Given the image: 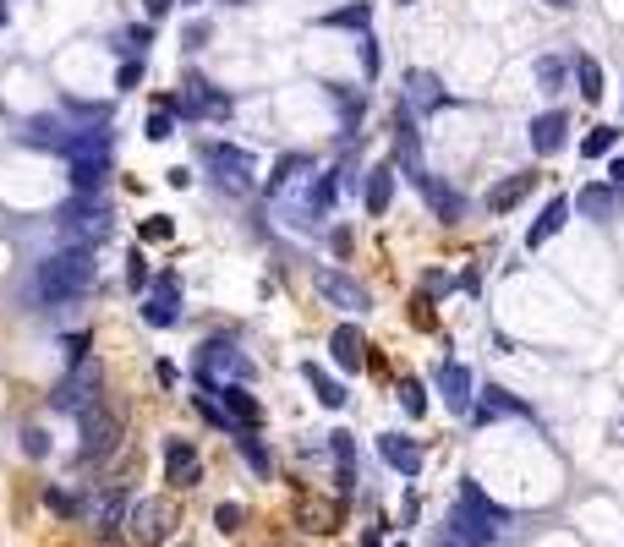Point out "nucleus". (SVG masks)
<instances>
[{
  "label": "nucleus",
  "instance_id": "nucleus-10",
  "mask_svg": "<svg viewBox=\"0 0 624 547\" xmlns=\"http://www.w3.org/2000/svg\"><path fill=\"white\" fill-rule=\"evenodd\" d=\"M176 307H181V279L176 274H159L154 290L143 296V318L154 323V329H170V323H176Z\"/></svg>",
  "mask_w": 624,
  "mask_h": 547
},
{
  "label": "nucleus",
  "instance_id": "nucleus-35",
  "mask_svg": "<svg viewBox=\"0 0 624 547\" xmlns=\"http://www.w3.org/2000/svg\"><path fill=\"white\" fill-rule=\"evenodd\" d=\"M400 405H406L411 416H427V394H422V383H416V378L400 383Z\"/></svg>",
  "mask_w": 624,
  "mask_h": 547
},
{
  "label": "nucleus",
  "instance_id": "nucleus-46",
  "mask_svg": "<svg viewBox=\"0 0 624 547\" xmlns=\"http://www.w3.org/2000/svg\"><path fill=\"white\" fill-rule=\"evenodd\" d=\"M614 438H619V444H624V422H619V427H614Z\"/></svg>",
  "mask_w": 624,
  "mask_h": 547
},
{
  "label": "nucleus",
  "instance_id": "nucleus-36",
  "mask_svg": "<svg viewBox=\"0 0 624 547\" xmlns=\"http://www.w3.org/2000/svg\"><path fill=\"white\" fill-rule=\"evenodd\" d=\"M165 137H176V121H170V110H154L148 115V143H165Z\"/></svg>",
  "mask_w": 624,
  "mask_h": 547
},
{
  "label": "nucleus",
  "instance_id": "nucleus-18",
  "mask_svg": "<svg viewBox=\"0 0 624 547\" xmlns=\"http://www.w3.org/2000/svg\"><path fill=\"white\" fill-rule=\"evenodd\" d=\"M198 383H203L208 394H219V400H225V416H230V422L241 427V433H247V427L258 422V400H252V394L241 389V383H225V389H214V383H208V378H198Z\"/></svg>",
  "mask_w": 624,
  "mask_h": 547
},
{
  "label": "nucleus",
  "instance_id": "nucleus-5",
  "mask_svg": "<svg viewBox=\"0 0 624 547\" xmlns=\"http://www.w3.org/2000/svg\"><path fill=\"white\" fill-rule=\"evenodd\" d=\"M126 526H132V542L159 547L176 537V504L170 498H132L126 504Z\"/></svg>",
  "mask_w": 624,
  "mask_h": 547
},
{
  "label": "nucleus",
  "instance_id": "nucleus-40",
  "mask_svg": "<svg viewBox=\"0 0 624 547\" xmlns=\"http://www.w3.org/2000/svg\"><path fill=\"white\" fill-rule=\"evenodd\" d=\"M22 449H28V455H33V460H39V455H44V449H50V438H44V433H39V427H28V433H22Z\"/></svg>",
  "mask_w": 624,
  "mask_h": 547
},
{
  "label": "nucleus",
  "instance_id": "nucleus-49",
  "mask_svg": "<svg viewBox=\"0 0 624 547\" xmlns=\"http://www.w3.org/2000/svg\"><path fill=\"white\" fill-rule=\"evenodd\" d=\"M400 6H411V0H400Z\"/></svg>",
  "mask_w": 624,
  "mask_h": 547
},
{
  "label": "nucleus",
  "instance_id": "nucleus-17",
  "mask_svg": "<svg viewBox=\"0 0 624 547\" xmlns=\"http://www.w3.org/2000/svg\"><path fill=\"white\" fill-rule=\"evenodd\" d=\"M564 132H570V115H564V110H542L537 121H531V148H537L542 159L559 154V148H564Z\"/></svg>",
  "mask_w": 624,
  "mask_h": 547
},
{
  "label": "nucleus",
  "instance_id": "nucleus-11",
  "mask_svg": "<svg viewBox=\"0 0 624 547\" xmlns=\"http://www.w3.org/2000/svg\"><path fill=\"white\" fill-rule=\"evenodd\" d=\"M318 290H323V301H334V307H345V312H367V307H373L367 285H356V279L340 274V269H323L318 274Z\"/></svg>",
  "mask_w": 624,
  "mask_h": 547
},
{
  "label": "nucleus",
  "instance_id": "nucleus-19",
  "mask_svg": "<svg viewBox=\"0 0 624 547\" xmlns=\"http://www.w3.org/2000/svg\"><path fill=\"white\" fill-rule=\"evenodd\" d=\"M493 416H526V405H520L515 394H504L499 383H488V389L477 394V405H471V422H477V427H488Z\"/></svg>",
  "mask_w": 624,
  "mask_h": 547
},
{
  "label": "nucleus",
  "instance_id": "nucleus-27",
  "mask_svg": "<svg viewBox=\"0 0 624 547\" xmlns=\"http://www.w3.org/2000/svg\"><path fill=\"white\" fill-rule=\"evenodd\" d=\"M619 203H624V192H614V186H586V192L575 197V208H581L586 219H597V225H603V219L614 214Z\"/></svg>",
  "mask_w": 624,
  "mask_h": 547
},
{
  "label": "nucleus",
  "instance_id": "nucleus-16",
  "mask_svg": "<svg viewBox=\"0 0 624 547\" xmlns=\"http://www.w3.org/2000/svg\"><path fill=\"white\" fill-rule=\"evenodd\" d=\"M378 455H384V465H395L400 476H422V444H411L406 433H384L378 438Z\"/></svg>",
  "mask_w": 624,
  "mask_h": 547
},
{
  "label": "nucleus",
  "instance_id": "nucleus-39",
  "mask_svg": "<svg viewBox=\"0 0 624 547\" xmlns=\"http://www.w3.org/2000/svg\"><path fill=\"white\" fill-rule=\"evenodd\" d=\"M214 520H219V531H241V504H219Z\"/></svg>",
  "mask_w": 624,
  "mask_h": 547
},
{
  "label": "nucleus",
  "instance_id": "nucleus-4",
  "mask_svg": "<svg viewBox=\"0 0 624 547\" xmlns=\"http://www.w3.org/2000/svg\"><path fill=\"white\" fill-rule=\"evenodd\" d=\"M110 203H99V197H72V203L61 208V236L72 241V247H94V241L110 236Z\"/></svg>",
  "mask_w": 624,
  "mask_h": 547
},
{
  "label": "nucleus",
  "instance_id": "nucleus-25",
  "mask_svg": "<svg viewBox=\"0 0 624 547\" xmlns=\"http://www.w3.org/2000/svg\"><path fill=\"white\" fill-rule=\"evenodd\" d=\"M296 520L307 531H334L340 526V504H329V498H296Z\"/></svg>",
  "mask_w": 624,
  "mask_h": 547
},
{
  "label": "nucleus",
  "instance_id": "nucleus-29",
  "mask_svg": "<svg viewBox=\"0 0 624 547\" xmlns=\"http://www.w3.org/2000/svg\"><path fill=\"white\" fill-rule=\"evenodd\" d=\"M302 372H307V383H312V394H318V400H323V405H329V411H340V405H345V389H340V383H334V378H329V372H323L318 362H307Z\"/></svg>",
  "mask_w": 624,
  "mask_h": 547
},
{
  "label": "nucleus",
  "instance_id": "nucleus-6",
  "mask_svg": "<svg viewBox=\"0 0 624 547\" xmlns=\"http://www.w3.org/2000/svg\"><path fill=\"white\" fill-rule=\"evenodd\" d=\"M99 389H104V372H99L94 362H77L61 383H55L50 405H55V411H77V416H83L88 405H94V394H99Z\"/></svg>",
  "mask_w": 624,
  "mask_h": 547
},
{
  "label": "nucleus",
  "instance_id": "nucleus-34",
  "mask_svg": "<svg viewBox=\"0 0 624 547\" xmlns=\"http://www.w3.org/2000/svg\"><path fill=\"white\" fill-rule=\"evenodd\" d=\"M236 444H241V455H247L252 471H258V476H269V449H263L258 438H252V427H247V433H236Z\"/></svg>",
  "mask_w": 624,
  "mask_h": 547
},
{
  "label": "nucleus",
  "instance_id": "nucleus-48",
  "mask_svg": "<svg viewBox=\"0 0 624 547\" xmlns=\"http://www.w3.org/2000/svg\"><path fill=\"white\" fill-rule=\"evenodd\" d=\"M0 22H6V6H0Z\"/></svg>",
  "mask_w": 624,
  "mask_h": 547
},
{
  "label": "nucleus",
  "instance_id": "nucleus-9",
  "mask_svg": "<svg viewBox=\"0 0 624 547\" xmlns=\"http://www.w3.org/2000/svg\"><path fill=\"white\" fill-rule=\"evenodd\" d=\"M438 394H444V405L455 416H471V405H477V378H471L466 362H444L438 367Z\"/></svg>",
  "mask_w": 624,
  "mask_h": 547
},
{
  "label": "nucleus",
  "instance_id": "nucleus-45",
  "mask_svg": "<svg viewBox=\"0 0 624 547\" xmlns=\"http://www.w3.org/2000/svg\"><path fill=\"white\" fill-rule=\"evenodd\" d=\"M99 547H126V542H115V537H104V542H99Z\"/></svg>",
  "mask_w": 624,
  "mask_h": 547
},
{
  "label": "nucleus",
  "instance_id": "nucleus-38",
  "mask_svg": "<svg viewBox=\"0 0 624 547\" xmlns=\"http://www.w3.org/2000/svg\"><path fill=\"white\" fill-rule=\"evenodd\" d=\"M44 504H50L55 515H77V509H83V504H77L72 493H61V487H50V493H44Z\"/></svg>",
  "mask_w": 624,
  "mask_h": 547
},
{
  "label": "nucleus",
  "instance_id": "nucleus-31",
  "mask_svg": "<svg viewBox=\"0 0 624 547\" xmlns=\"http://www.w3.org/2000/svg\"><path fill=\"white\" fill-rule=\"evenodd\" d=\"M537 83H542V93H559L564 83H570V66H564L559 55H542V61H537Z\"/></svg>",
  "mask_w": 624,
  "mask_h": 547
},
{
  "label": "nucleus",
  "instance_id": "nucleus-44",
  "mask_svg": "<svg viewBox=\"0 0 624 547\" xmlns=\"http://www.w3.org/2000/svg\"><path fill=\"white\" fill-rule=\"evenodd\" d=\"M362 547H384V542H378V537H373V531H367V537H362Z\"/></svg>",
  "mask_w": 624,
  "mask_h": 547
},
{
  "label": "nucleus",
  "instance_id": "nucleus-13",
  "mask_svg": "<svg viewBox=\"0 0 624 547\" xmlns=\"http://www.w3.org/2000/svg\"><path fill=\"white\" fill-rule=\"evenodd\" d=\"M564 225H570V197H548V203H542V214H537V225L526 230V247H531V252H542Z\"/></svg>",
  "mask_w": 624,
  "mask_h": 547
},
{
  "label": "nucleus",
  "instance_id": "nucleus-21",
  "mask_svg": "<svg viewBox=\"0 0 624 547\" xmlns=\"http://www.w3.org/2000/svg\"><path fill=\"white\" fill-rule=\"evenodd\" d=\"M531 186H537V176H531V170H515V176H504L488 192V208H493V214H510L515 203H526V197H531Z\"/></svg>",
  "mask_w": 624,
  "mask_h": 547
},
{
  "label": "nucleus",
  "instance_id": "nucleus-1",
  "mask_svg": "<svg viewBox=\"0 0 624 547\" xmlns=\"http://www.w3.org/2000/svg\"><path fill=\"white\" fill-rule=\"evenodd\" d=\"M504 520H510V515H504V509L493 504L477 482H460V498H455V509L444 515L433 547H488L493 537H499Z\"/></svg>",
  "mask_w": 624,
  "mask_h": 547
},
{
  "label": "nucleus",
  "instance_id": "nucleus-22",
  "mask_svg": "<svg viewBox=\"0 0 624 547\" xmlns=\"http://www.w3.org/2000/svg\"><path fill=\"white\" fill-rule=\"evenodd\" d=\"M329 351H334V362H340L345 372H356V367H362L367 362V340H362V329H356V323H340V329H334L329 334Z\"/></svg>",
  "mask_w": 624,
  "mask_h": 547
},
{
  "label": "nucleus",
  "instance_id": "nucleus-26",
  "mask_svg": "<svg viewBox=\"0 0 624 547\" xmlns=\"http://www.w3.org/2000/svg\"><path fill=\"white\" fill-rule=\"evenodd\" d=\"M121 515H126V498L115 493V487H104V493H94V504H88V520H94V526L104 531V537H110V531L121 526Z\"/></svg>",
  "mask_w": 624,
  "mask_h": 547
},
{
  "label": "nucleus",
  "instance_id": "nucleus-33",
  "mask_svg": "<svg viewBox=\"0 0 624 547\" xmlns=\"http://www.w3.org/2000/svg\"><path fill=\"white\" fill-rule=\"evenodd\" d=\"M614 143H619V126H592V132H586V143H581V154L597 159V154H608Z\"/></svg>",
  "mask_w": 624,
  "mask_h": 547
},
{
  "label": "nucleus",
  "instance_id": "nucleus-24",
  "mask_svg": "<svg viewBox=\"0 0 624 547\" xmlns=\"http://www.w3.org/2000/svg\"><path fill=\"white\" fill-rule=\"evenodd\" d=\"M367 214H384L389 203H395V165H373L367 170Z\"/></svg>",
  "mask_w": 624,
  "mask_h": 547
},
{
  "label": "nucleus",
  "instance_id": "nucleus-14",
  "mask_svg": "<svg viewBox=\"0 0 624 547\" xmlns=\"http://www.w3.org/2000/svg\"><path fill=\"white\" fill-rule=\"evenodd\" d=\"M165 110H176V115H192V121H198V115H225V93H208V83H198V77H192V83L181 88L176 99L165 104Z\"/></svg>",
  "mask_w": 624,
  "mask_h": 547
},
{
  "label": "nucleus",
  "instance_id": "nucleus-41",
  "mask_svg": "<svg viewBox=\"0 0 624 547\" xmlns=\"http://www.w3.org/2000/svg\"><path fill=\"white\" fill-rule=\"evenodd\" d=\"M154 236V241H165L170 236V219H143V241Z\"/></svg>",
  "mask_w": 624,
  "mask_h": 547
},
{
  "label": "nucleus",
  "instance_id": "nucleus-7",
  "mask_svg": "<svg viewBox=\"0 0 624 547\" xmlns=\"http://www.w3.org/2000/svg\"><path fill=\"white\" fill-rule=\"evenodd\" d=\"M115 444H121V411H115V405H104V400H94L83 411V460L110 455Z\"/></svg>",
  "mask_w": 624,
  "mask_h": 547
},
{
  "label": "nucleus",
  "instance_id": "nucleus-43",
  "mask_svg": "<svg viewBox=\"0 0 624 547\" xmlns=\"http://www.w3.org/2000/svg\"><path fill=\"white\" fill-rule=\"evenodd\" d=\"M608 176H614V181L624 186V159H614V170H608Z\"/></svg>",
  "mask_w": 624,
  "mask_h": 547
},
{
  "label": "nucleus",
  "instance_id": "nucleus-30",
  "mask_svg": "<svg viewBox=\"0 0 624 547\" xmlns=\"http://www.w3.org/2000/svg\"><path fill=\"white\" fill-rule=\"evenodd\" d=\"M575 83H581L586 99H603V66L592 55H575Z\"/></svg>",
  "mask_w": 624,
  "mask_h": 547
},
{
  "label": "nucleus",
  "instance_id": "nucleus-47",
  "mask_svg": "<svg viewBox=\"0 0 624 547\" xmlns=\"http://www.w3.org/2000/svg\"><path fill=\"white\" fill-rule=\"evenodd\" d=\"M548 6H575V0H548Z\"/></svg>",
  "mask_w": 624,
  "mask_h": 547
},
{
  "label": "nucleus",
  "instance_id": "nucleus-32",
  "mask_svg": "<svg viewBox=\"0 0 624 547\" xmlns=\"http://www.w3.org/2000/svg\"><path fill=\"white\" fill-rule=\"evenodd\" d=\"M367 17H373V6L367 0H356V6H340L323 17V28H367Z\"/></svg>",
  "mask_w": 624,
  "mask_h": 547
},
{
  "label": "nucleus",
  "instance_id": "nucleus-28",
  "mask_svg": "<svg viewBox=\"0 0 624 547\" xmlns=\"http://www.w3.org/2000/svg\"><path fill=\"white\" fill-rule=\"evenodd\" d=\"M329 455H334V471H340V493L356 487V444L351 433H329Z\"/></svg>",
  "mask_w": 624,
  "mask_h": 547
},
{
  "label": "nucleus",
  "instance_id": "nucleus-42",
  "mask_svg": "<svg viewBox=\"0 0 624 547\" xmlns=\"http://www.w3.org/2000/svg\"><path fill=\"white\" fill-rule=\"evenodd\" d=\"M170 6H176V0H143V11H148V17H165Z\"/></svg>",
  "mask_w": 624,
  "mask_h": 547
},
{
  "label": "nucleus",
  "instance_id": "nucleus-15",
  "mask_svg": "<svg viewBox=\"0 0 624 547\" xmlns=\"http://www.w3.org/2000/svg\"><path fill=\"white\" fill-rule=\"evenodd\" d=\"M449 104V93H444V83H438L433 72H406V110H444Z\"/></svg>",
  "mask_w": 624,
  "mask_h": 547
},
{
  "label": "nucleus",
  "instance_id": "nucleus-12",
  "mask_svg": "<svg viewBox=\"0 0 624 547\" xmlns=\"http://www.w3.org/2000/svg\"><path fill=\"white\" fill-rule=\"evenodd\" d=\"M198 476H203L198 449H192L187 438H170L165 444V482L170 487H198Z\"/></svg>",
  "mask_w": 624,
  "mask_h": 547
},
{
  "label": "nucleus",
  "instance_id": "nucleus-20",
  "mask_svg": "<svg viewBox=\"0 0 624 547\" xmlns=\"http://www.w3.org/2000/svg\"><path fill=\"white\" fill-rule=\"evenodd\" d=\"M416 186H422V197H427V203H433V214H438V219H444V225H455V219H460V214H466V197H460V192H455V186H444V181H438V176H422V181H416Z\"/></svg>",
  "mask_w": 624,
  "mask_h": 547
},
{
  "label": "nucleus",
  "instance_id": "nucleus-37",
  "mask_svg": "<svg viewBox=\"0 0 624 547\" xmlns=\"http://www.w3.org/2000/svg\"><path fill=\"white\" fill-rule=\"evenodd\" d=\"M378 66H384V61H378V39H373V33H362V72H367V83L378 77Z\"/></svg>",
  "mask_w": 624,
  "mask_h": 547
},
{
  "label": "nucleus",
  "instance_id": "nucleus-23",
  "mask_svg": "<svg viewBox=\"0 0 624 547\" xmlns=\"http://www.w3.org/2000/svg\"><path fill=\"white\" fill-rule=\"evenodd\" d=\"M214 367H225V372H241V378H247V356H241L236 351V345H230V340H208L203 345V356H198V372H203V378H208V372H214Z\"/></svg>",
  "mask_w": 624,
  "mask_h": 547
},
{
  "label": "nucleus",
  "instance_id": "nucleus-3",
  "mask_svg": "<svg viewBox=\"0 0 624 547\" xmlns=\"http://www.w3.org/2000/svg\"><path fill=\"white\" fill-rule=\"evenodd\" d=\"M94 285V252H83V247H66V252H55L50 263L39 269V290L44 296H83V290Z\"/></svg>",
  "mask_w": 624,
  "mask_h": 547
},
{
  "label": "nucleus",
  "instance_id": "nucleus-2",
  "mask_svg": "<svg viewBox=\"0 0 624 547\" xmlns=\"http://www.w3.org/2000/svg\"><path fill=\"white\" fill-rule=\"evenodd\" d=\"M66 165H72V186H77V197H88L94 186H104V176H110V132L66 137Z\"/></svg>",
  "mask_w": 624,
  "mask_h": 547
},
{
  "label": "nucleus",
  "instance_id": "nucleus-8",
  "mask_svg": "<svg viewBox=\"0 0 624 547\" xmlns=\"http://www.w3.org/2000/svg\"><path fill=\"white\" fill-rule=\"evenodd\" d=\"M208 170H214V181L225 186V192H247L252 176H258V165H252L247 148H230V143L208 148Z\"/></svg>",
  "mask_w": 624,
  "mask_h": 547
}]
</instances>
